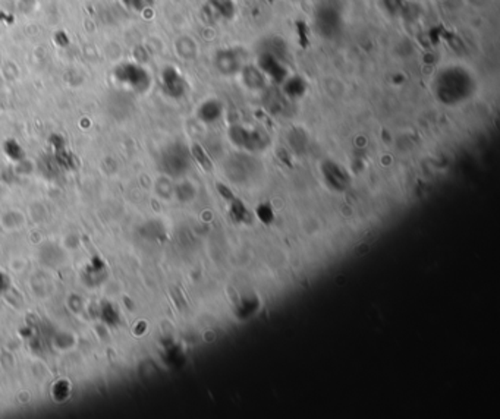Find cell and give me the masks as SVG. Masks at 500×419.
<instances>
[{
    "label": "cell",
    "instance_id": "1",
    "mask_svg": "<svg viewBox=\"0 0 500 419\" xmlns=\"http://www.w3.org/2000/svg\"><path fill=\"white\" fill-rule=\"evenodd\" d=\"M229 214L232 215V219L238 223H249L251 222V213H249L241 201H232L231 202V208H229Z\"/></svg>",
    "mask_w": 500,
    "mask_h": 419
},
{
    "label": "cell",
    "instance_id": "2",
    "mask_svg": "<svg viewBox=\"0 0 500 419\" xmlns=\"http://www.w3.org/2000/svg\"><path fill=\"white\" fill-rule=\"evenodd\" d=\"M257 215L260 217V220L265 222V223H270L273 220V211L266 206H261L257 210Z\"/></svg>",
    "mask_w": 500,
    "mask_h": 419
}]
</instances>
